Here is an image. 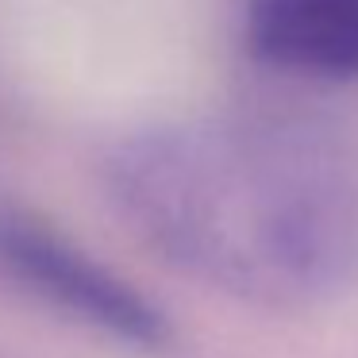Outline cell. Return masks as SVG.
I'll return each mask as SVG.
<instances>
[{
  "mask_svg": "<svg viewBox=\"0 0 358 358\" xmlns=\"http://www.w3.org/2000/svg\"><path fill=\"white\" fill-rule=\"evenodd\" d=\"M108 201L189 281L266 312L358 285V170L324 135L258 116H189L127 135Z\"/></svg>",
  "mask_w": 358,
  "mask_h": 358,
  "instance_id": "cell-1",
  "label": "cell"
},
{
  "mask_svg": "<svg viewBox=\"0 0 358 358\" xmlns=\"http://www.w3.org/2000/svg\"><path fill=\"white\" fill-rule=\"evenodd\" d=\"M0 285L127 347H162L170 339L162 312L143 289L20 204H0Z\"/></svg>",
  "mask_w": 358,
  "mask_h": 358,
  "instance_id": "cell-2",
  "label": "cell"
},
{
  "mask_svg": "<svg viewBox=\"0 0 358 358\" xmlns=\"http://www.w3.org/2000/svg\"><path fill=\"white\" fill-rule=\"evenodd\" d=\"M250 58L304 81H358V0H243Z\"/></svg>",
  "mask_w": 358,
  "mask_h": 358,
  "instance_id": "cell-3",
  "label": "cell"
}]
</instances>
